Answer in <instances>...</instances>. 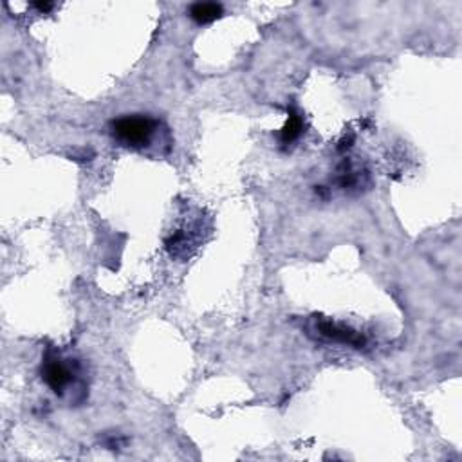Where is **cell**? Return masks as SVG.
<instances>
[{"mask_svg": "<svg viewBox=\"0 0 462 462\" xmlns=\"http://www.w3.org/2000/svg\"><path fill=\"white\" fill-rule=\"evenodd\" d=\"M157 127L159 123L148 116H125L110 123V132L125 147L143 148L150 145Z\"/></svg>", "mask_w": 462, "mask_h": 462, "instance_id": "cell-1", "label": "cell"}, {"mask_svg": "<svg viewBox=\"0 0 462 462\" xmlns=\"http://www.w3.org/2000/svg\"><path fill=\"white\" fill-rule=\"evenodd\" d=\"M42 377L49 384L53 392L62 396L67 387L76 379V370H74L70 359H62L55 352H47L42 362Z\"/></svg>", "mask_w": 462, "mask_h": 462, "instance_id": "cell-2", "label": "cell"}, {"mask_svg": "<svg viewBox=\"0 0 462 462\" xmlns=\"http://www.w3.org/2000/svg\"><path fill=\"white\" fill-rule=\"evenodd\" d=\"M318 330L320 335L329 340H335V342L349 343V345L352 347L365 345V338H363L362 335H357V332H354L352 329H347V327L336 325V323L332 322H320Z\"/></svg>", "mask_w": 462, "mask_h": 462, "instance_id": "cell-3", "label": "cell"}, {"mask_svg": "<svg viewBox=\"0 0 462 462\" xmlns=\"http://www.w3.org/2000/svg\"><path fill=\"white\" fill-rule=\"evenodd\" d=\"M222 6L215 2H197L190 8V16L197 23H210L222 16Z\"/></svg>", "mask_w": 462, "mask_h": 462, "instance_id": "cell-4", "label": "cell"}, {"mask_svg": "<svg viewBox=\"0 0 462 462\" xmlns=\"http://www.w3.org/2000/svg\"><path fill=\"white\" fill-rule=\"evenodd\" d=\"M302 130H303L302 116H300L295 109H291L289 110L288 123H285L284 130H282V134H280V141H282V145L295 143V141L302 136Z\"/></svg>", "mask_w": 462, "mask_h": 462, "instance_id": "cell-5", "label": "cell"}, {"mask_svg": "<svg viewBox=\"0 0 462 462\" xmlns=\"http://www.w3.org/2000/svg\"><path fill=\"white\" fill-rule=\"evenodd\" d=\"M53 6L51 2H38V4H35V8H38L40 11H49V9H53Z\"/></svg>", "mask_w": 462, "mask_h": 462, "instance_id": "cell-6", "label": "cell"}]
</instances>
